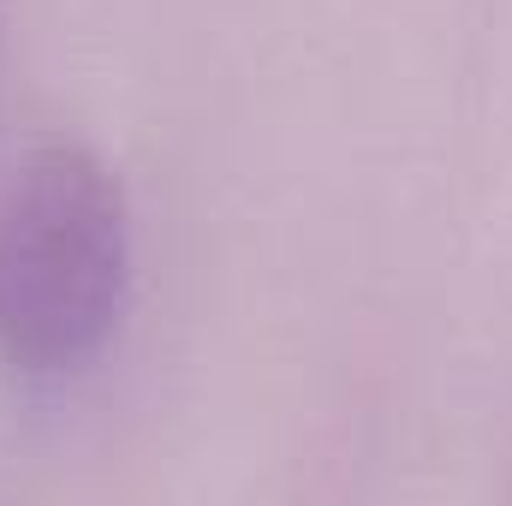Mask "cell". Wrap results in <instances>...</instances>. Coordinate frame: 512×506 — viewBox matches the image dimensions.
Masks as SVG:
<instances>
[{"instance_id": "cell-1", "label": "cell", "mask_w": 512, "mask_h": 506, "mask_svg": "<svg viewBox=\"0 0 512 506\" xmlns=\"http://www.w3.org/2000/svg\"><path fill=\"white\" fill-rule=\"evenodd\" d=\"M131 286V203L90 143H36L0 185V364L66 376L114 334Z\"/></svg>"}]
</instances>
